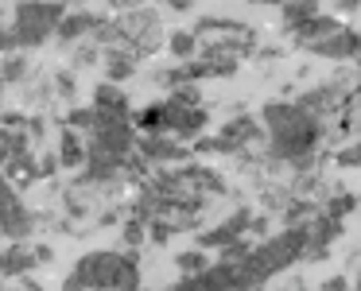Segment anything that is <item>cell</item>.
<instances>
[{
    "label": "cell",
    "mask_w": 361,
    "mask_h": 291,
    "mask_svg": "<svg viewBox=\"0 0 361 291\" xmlns=\"http://www.w3.org/2000/svg\"><path fill=\"white\" fill-rule=\"evenodd\" d=\"M125 252H86L71 275L63 280V291H117Z\"/></svg>",
    "instance_id": "cell-1"
},
{
    "label": "cell",
    "mask_w": 361,
    "mask_h": 291,
    "mask_svg": "<svg viewBox=\"0 0 361 291\" xmlns=\"http://www.w3.org/2000/svg\"><path fill=\"white\" fill-rule=\"evenodd\" d=\"M136 156L144 163H183L190 156V148L179 144L175 136H136Z\"/></svg>",
    "instance_id": "cell-2"
},
{
    "label": "cell",
    "mask_w": 361,
    "mask_h": 291,
    "mask_svg": "<svg viewBox=\"0 0 361 291\" xmlns=\"http://www.w3.org/2000/svg\"><path fill=\"white\" fill-rule=\"evenodd\" d=\"M249 221H252V213L249 210H237L229 221H221V225H214V229H206L202 237H198V249H226V244H233V241H241L245 237V229H249Z\"/></svg>",
    "instance_id": "cell-3"
},
{
    "label": "cell",
    "mask_w": 361,
    "mask_h": 291,
    "mask_svg": "<svg viewBox=\"0 0 361 291\" xmlns=\"http://www.w3.org/2000/svg\"><path fill=\"white\" fill-rule=\"evenodd\" d=\"M66 4H59V0H47V4H32V0H20L16 8H12V16L16 20H32V24H39V27H47L51 35H55V27L63 24V16H66Z\"/></svg>",
    "instance_id": "cell-4"
},
{
    "label": "cell",
    "mask_w": 361,
    "mask_h": 291,
    "mask_svg": "<svg viewBox=\"0 0 361 291\" xmlns=\"http://www.w3.org/2000/svg\"><path fill=\"white\" fill-rule=\"evenodd\" d=\"M97 24H102V16H94V12H66L63 24L55 27V35H59V43H74L82 35H94Z\"/></svg>",
    "instance_id": "cell-5"
},
{
    "label": "cell",
    "mask_w": 361,
    "mask_h": 291,
    "mask_svg": "<svg viewBox=\"0 0 361 291\" xmlns=\"http://www.w3.org/2000/svg\"><path fill=\"white\" fill-rule=\"evenodd\" d=\"M102 58H105V82H125L128 74L136 70V51H125V47H105L102 51Z\"/></svg>",
    "instance_id": "cell-6"
},
{
    "label": "cell",
    "mask_w": 361,
    "mask_h": 291,
    "mask_svg": "<svg viewBox=\"0 0 361 291\" xmlns=\"http://www.w3.org/2000/svg\"><path fill=\"white\" fill-rule=\"evenodd\" d=\"M121 159L102 156V151H86V167H82V182H109L121 175Z\"/></svg>",
    "instance_id": "cell-7"
},
{
    "label": "cell",
    "mask_w": 361,
    "mask_h": 291,
    "mask_svg": "<svg viewBox=\"0 0 361 291\" xmlns=\"http://www.w3.org/2000/svg\"><path fill=\"white\" fill-rule=\"evenodd\" d=\"M55 156H59V167H71V171L78 167V171H82V167H86V140H82L78 132H71V128H63Z\"/></svg>",
    "instance_id": "cell-8"
},
{
    "label": "cell",
    "mask_w": 361,
    "mask_h": 291,
    "mask_svg": "<svg viewBox=\"0 0 361 291\" xmlns=\"http://www.w3.org/2000/svg\"><path fill=\"white\" fill-rule=\"evenodd\" d=\"M12 39H16V51L24 55V51H32V47H43V43L51 39V32L47 27H39V24H32V20H12Z\"/></svg>",
    "instance_id": "cell-9"
},
{
    "label": "cell",
    "mask_w": 361,
    "mask_h": 291,
    "mask_svg": "<svg viewBox=\"0 0 361 291\" xmlns=\"http://www.w3.org/2000/svg\"><path fill=\"white\" fill-rule=\"evenodd\" d=\"M314 51L326 55V58H345V55H353V51H361V39L353 32H334L330 39L314 43Z\"/></svg>",
    "instance_id": "cell-10"
},
{
    "label": "cell",
    "mask_w": 361,
    "mask_h": 291,
    "mask_svg": "<svg viewBox=\"0 0 361 291\" xmlns=\"http://www.w3.org/2000/svg\"><path fill=\"white\" fill-rule=\"evenodd\" d=\"M27 70H32V63H27V55H4V63H0V86H24L27 82Z\"/></svg>",
    "instance_id": "cell-11"
},
{
    "label": "cell",
    "mask_w": 361,
    "mask_h": 291,
    "mask_svg": "<svg viewBox=\"0 0 361 291\" xmlns=\"http://www.w3.org/2000/svg\"><path fill=\"white\" fill-rule=\"evenodd\" d=\"M167 47H171V55H175V58H183V63L198 58V39H195V32H171Z\"/></svg>",
    "instance_id": "cell-12"
},
{
    "label": "cell",
    "mask_w": 361,
    "mask_h": 291,
    "mask_svg": "<svg viewBox=\"0 0 361 291\" xmlns=\"http://www.w3.org/2000/svg\"><path fill=\"white\" fill-rule=\"evenodd\" d=\"M94 109H90V105H74V109L71 113H66V117H63V128H71V132H94Z\"/></svg>",
    "instance_id": "cell-13"
},
{
    "label": "cell",
    "mask_w": 361,
    "mask_h": 291,
    "mask_svg": "<svg viewBox=\"0 0 361 291\" xmlns=\"http://www.w3.org/2000/svg\"><path fill=\"white\" fill-rule=\"evenodd\" d=\"M179 229H187V221H167V218H152L148 221V237L156 244H167L175 233H179Z\"/></svg>",
    "instance_id": "cell-14"
},
{
    "label": "cell",
    "mask_w": 361,
    "mask_h": 291,
    "mask_svg": "<svg viewBox=\"0 0 361 291\" xmlns=\"http://www.w3.org/2000/svg\"><path fill=\"white\" fill-rule=\"evenodd\" d=\"M175 264L183 268V275H202L206 268H210V260H206L202 249H190V252H179V256H175Z\"/></svg>",
    "instance_id": "cell-15"
},
{
    "label": "cell",
    "mask_w": 361,
    "mask_h": 291,
    "mask_svg": "<svg viewBox=\"0 0 361 291\" xmlns=\"http://www.w3.org/2000/svg\"><path fill=\"white\" fill-rule=\"evenodd\" d=\"M121 241H125L128 249H140V244L148 241V225H144V221H136V218H128L125 225H121Z\"/></svg>",
    "instance_id": "cell-16"
},
{
    "label": "cell",
    "mask_w": 361,
    "mask_h": 291,
    "mask_svg": "<svg viewBox=\"0 0 361 291\" xmlns=\"http://www.w3.org/2000/svg\"><path fill=\"white\" fill-rule=\"evenodd\" d=\"M283 20H288V27H303L307 20H314V4H283Z\"/></svg>",
    "instance_id": "cell-17"
},
{
    "label": "cell",
    "mask_w": 361,
    "mask_h": 291,
    "mask_svg": "<svg viewBox=\"0 0 361 291\" xmlns=\"http://www.w3.org/2000/svg\"><path fill=\"white\" fill-rule=\"evenodd\" d=\"M51 82H55V94H59V97L74 101V94H78V82H74V70H59Z\"/></svg>",
    "instance_id": "cell-18"
},
{
    "label": "cell",
    "mask_w": 361,
    "mask_h": 291,
    "mask_svg": "<svg viewBox=\"0 0 361 291\" xmlns=\"http://www.w3.org/2000/svg\"><path fill=\"white\" fill-rule=\"evenodd\" d=\"M249 241H245V237H241V241H233V244H226V249H221V264H241V260L245 256H249Z\"/></svg>",
    "instance_id": "cell-19"
},
{
    "label": "cell",
    "mask_w": 361,
    "mask_h": 291,
    "mask_svg": "<svg viewBox=\"0 0 361 291\" xmlns=\"http://www.w3.org/2000/svg\"><path fill=\"white\" fill-rule=\"evenodd\" d=\"M0 128H4V132H24L27 128V113H16V109H4L0 113Z\"/></svg>",
    "instance_id": "cell-20"
},
{
    "label": "cell",
    "mask_w": 361,
    "mask_h": 291,
    "mask_svg": "<svg viewBox=\"0 0 361 291\" xmlns=\"http://www.w3.org/2000/svg\"><path fill=\"white\" fill-rule=\"evenodd\" d=\"M24 132H27V140H32V144H39L43 136H47V117H39V113H27V128H24Z\"/></svg>",
    "instance_id": "cell-21"
},
{
    "label": "cell",
    "mask_w": 361,
    "mask_h": 291,
    "mask_svg": "<svg viewBox=\"0 0 361 291\" xmlns=\"http://www.w3.org/2000/svg\"><path fill=\"white\" fill-rule=\"evenodd\" d=\"M97 58H102V47H94V43H82L78 55H74V70H82V66H94Z\"/></svg>",
    "instance_id": "cell-22"
},
{
    "label": "cell",
    "mask_w": 361,
    "mask_h": 291,
    "mask_svg": "<svg viewBox=\"0 0 361 291\" xmlns=\"http://www.w3.org/2000/svg\"><path fill=\"white\" fill-rule=\"evenodd\" d=\"M55 171H59V156H55V151H43V156H35V175H39V179H51Z\"/></svg>",
    "instance_id": "cell-23"
},
{
    "label": "cell",
    "mask_w": 361,
    "mask_h": 291,
    "mask_svg": "<svg viewBox=\"0 0 361 291\" xmlns=\"http://www.w3.org/2000/svg\"><path fill=\"white\" fill-rule=\"evenodd\" d=\"M353 206H357V198H353V194H338L334 198V202H330V218H345V213H350L353 210Z\"/></svg>",
    "instance_id": "cell-24"
},
{
    "label": "cell",
    "mask_w": 361,
    "mask_h": 291,
    "mask_svg": "<svg viewBox=\"0 0 361 291\" xmlns=\"http://www.w3.org/2000/svg\"><path fill=\"white\" fill-rule=\"evenodd\" d=\"M0 55H16V39H12L8 24H0Z\"/></svg>",
    "instance_id": "cell-25"
},
{
    "label": "cell",
    "mask_w": 361,
    "mask_h": 291,
    "mask_svg": "<svg viewBox=\"0 0 361 291\" xmlns=\"http://www.w3.org/2000/svg\"><path fill=\"white\" fill-rule=\"evenodd\" d=\"M338 163H342V167H361V144H357V148L338 151Z\"/></svg>",
    "instance_id": "cell-26"
},
{
    "label": "cell",
    "mask_w": 361,
    "mask_h": 291,
    "mask_svg": "<svg viewBox=\"0 0 361 291\" xmlns=\"http://www.w3.org/2000/svg\"><path fill=\"white\" fill-rule=\"evenodd\" d=\"M32 256H35V264H51V260H55V249H51V244H32Z\"/></svg>",
    "instance_id": "cell-27"
},
{
    "label": "cell",
    "mask_w": 361,
    "mask_h": 291,
    "mask_svg": "<svg viewBox=\"0 0 361 291\" xmlns=\"http://www.w3.org/2000/svg\"><path fill=\"white\" fill-rule=\"evenodd\" d=\"M8 156H12V132H4V128H0V167L8 163Z\"/></svg>",
    "instance_id": "cell-28"
},
{
    "label": "cell",
    "mask_w": 361,
    "mask_h": 291,
    "mask_svg": "<svg viewBox=\"0 0 361 291\" xmlns=\"http://www.w3.org/2000/svg\"><path fill=\"white\" fill-rule=\"evenodd\" d=\"M0 113H4V86H0Z\"/></svg>",
    "instance_id": "cell-29"
},
{
    "label": "cell",
    "mask_w": 361,
    "mask_h": 291,
    "mask_svg": "<svg viewBox=\"0 0 361 291\" xmlns=\"http://www.w3.org/2000/svg\"><path fill=\"white\" fill-rule=\"evenodd\" d=\"M0 287H4V280H0Z\"/></svg>",
    "instance_id": "cell-30"
}]
</instances>
